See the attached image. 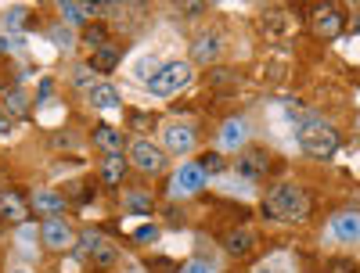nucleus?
I'll use <instances>...</instances> for the list:
<instances>
[{
	"instance_id": "nucleus-1",
	"label": "nucleus",
	"mask_w": 360,
	"mask_h": 273,
	"mask_svg": "<svg viewBox=\"0 0 360 273\" xmlns=\"http://www.w3.org/2000/svg\"><path fill=\"white\" fill-rule=\"evenodd\" d=\"M263 216L266 220H281V223H303L310 216V198H307V191L299 184H274L266 191Z\"/></svg>"
},
{
	"instance_id": "nucleus-2",
	"label": "nucleus",
	"mask_w": 360,
	"mask_h": 273,
	"mask_svg": "<svg viewBox=\"0 0 360 273\" xmlns=\"http://www.w3.org/2000/svg\"><path fill=\"white\" fill-rule=\"evenodd\" d=\"M295 137H299V147H303L310 159H332L339 151V133L328 123H321V119H307V123H299Z\"/></svg>"
},
{
	"instance_id": "nucleus-3",
	"label": "nucleus",
	"mask_w": 360,
	"mask_h": 273,
	"mask_svg": "<svg viewBox=\"0 0 360 273\" xmlns=\"http://www.w3.org/2000/svg\"><path fill=\"white\" fill-rule=\"evenodd\" d=\"M188 83H191V65H188V62H169V65H162V69L152 76L148 90H152L155 98H173V94H180Z\"/></svg>"
},
{
	"instance_id": "nucleus-4",
	"label": "nucleus",
	"mask_w": 360,
	"mask_h": 273,
	"mask_svg": "<svg viewBox=\"0 0 360 273\" xmlns=\"http://www.w3.org/2000/svg\"><path fill=\"white\" fill-rule=\"evenodd\" d=\"M266 169H270V151L266 147H245L234 162L238 180H245V184H259V180L266 176Z\"/></svg>"
},
{
	"instance_id": "nucleus-5",
	"label": "nucleus",
	"mask_w": 360,
	"mask_h": 273,
	"mask_svg": "<svg viewBox=\"0 0 360 273\" xmlns=\"http://www.w3.org/2000/svg\"><path fill=\"white\" fill-rule=\"evenodd\" d=\"M79 252L94 262L98 269H108V266H115L119 262V252L108 245V241L98 234V230H86L83 237H79Z\"/></svg>"
},
{
	"instance_id": "nucleus-6",
	"label": "nucleus",
	"mask_w": 360,
	"mask_h": 273,
	"mask_svg": "<svg viewBox=\"0 0 360 273\" xmlns=\"http://www.w3.org/2000/svg\"><path fill=\"white\" fill-rule=\"evenodd\" d=\"M130 162H134L141 173H162L166 151H159V144H152L148 137H137V140L130 144Z\"/></svg>"
},
{
	"instance_id": "nucleus-7",
	"label": "nucleus",
	"mask_w": 360,
	"mask_h": 273,
	"mask_svg": "<svg viewBox=\"0 0 360 273\" xmlns=\"http://www.w3.org/2000/svg\"><path fill=\"white\" fill-rule=\"evenodd\" d=\"M202 187H205V173H202V166L188 162V166H180V169L173 173L169 194H173V198H188V194H198Z\"/></svg>"
},
{
	"instance_id": "nucleus-8",
	"label": "nucleus",
	"mask_w": 360,
	"mask_h": 273,
	"mask_svg": "<svg viewBox=\"0 0 360 273\" xmlns=\"http://www.w3.org/2000/svg\"><path fill=\"white\" fill-rule=\"evenodd\" d=\"M40 241L51 248V252H65V248H72L76 245V230L58 216V220H47L44 227H40Z\"/></svg>"
},
{
	"instance_id": "nucleus-9",
	"label": "nucleus",
	"mask_w": 360,
	"mask_h": 273,
	"mask_svg": "<svg viewBox=\"0 0 360 273\" xmlns=\"http://www.w3.org/2000/svg\"><path fill=\"white\" fill-rule=\"evenodd\" d=\"M25 216H29V201L22 198V191H0V220L25 223Z\"/></svg>"
},
{
	"instance_id": "nucleus-10",
	"label": "nucleus",
	"mask_w": 360,
	"mask_h": 273,
	"mask_svg": "<svg viewBox=\"0 0 360 273\" xmlns=\"http://www.w3.org/2000/svg\"><path fill=\"white\" fill-rule=\"evenodd\" d=\"M29 208H37L40 216H47V220H58L65 212V198L54 194V191H37L33 198H29Z\"/></svg>"
},
{
	"instance_id": "nucleus-11",
	"label": "nucleus",
	"mask_w": 360,
	"mask_h": 273,
	"mask_svg": "<svg viewBox=\"0 0 360 273\" xmlns=\"http://www.w3.org/2000/svg\"><path fill=\"white\" fill-rule=\"evenodd\" d=\"M123 176H127L123 151H112V155L101 159V184H105V187H119V184H123Z\"/></svg>"
},
{
	"instance_id": "nucleus-12",
	"label": "nucleus",
	"mask_w": 360,
	"mask_h": 273,
	"mask_svg": "<svg viewBox=\"0 0 360 273\" xmlns=\"http://www.w3.org/2000/svg\"><path fill=\"white\" fill-rule=\"evenodd\" d=\"M220 58V36L217 33H202L191 47V62L195 65H209V62H217Z\"/></svg>"
},
{
	"instance_id": "nucleus-13",
	"label": "nucleus",
	"mask_w": 360,
	"mask_h": 273,
	"mask_svg": "<svg viewBox=\"0 0 360 273\" xmlns=\"http://www.w3.org/2000/svg\"><path fill=\"white\" fill-rule=\"evenodd\" d=\"M245 137H249V123H245V119H227V123H224V130H220V144L227 147V151H234V147H242L245 144Z\"/></svg>"
},
{
	"instance_id": "nucleus-14",
	"label": "nucleus",
	"mask_w": 360,
	"mask_h": 273,
	"mask_svg": "<svg viewBox=\"0 0 360 273\" xmlns=\"http://www.w3.org/2000/svg\"><path fill=\"white\" fill-rule=\"evenodd\" d=\"M314 33H317V36H324V40L339 36V33H342V15H339L335 8L317 11V18H314Z\"/></svg>"
},
{
	"instance_id": "nucleus-15",
	"label": "nucleus",
	"mask_w": 360,
	"mask_h": 273,
	"mask_svg": "<svg viewBox=\"0 0 360 273\" xmlns=\"http://www.w3.org/2000/svg\"><path fill=\"white\" fill-rule=\"evenodd\" d=\"M195 147V130L184 123L166 126V151H191Z\"/></svg>"
},
{
	"instance_id": "nucleus-16",
	"label": "nucleus",
	"mask_w": 360,
	"mask_h": 273,
	"mask_svg": "<svg viewBox=\"0 0 360 273\" xmlns=\"http://www.w3.org/2000/svg\"><path fill=\"white\" fill-rule=\"evenodd\" d=\"M252 245H256V237H252V230H231L227 237H224V248H227V255H234V259H242V255H249L252 252Z\"/></svg>"
},
{
	"instance_id": "nucleus-17",
	"label": "nucleus",
	"mask_w": 360,
	"mask_h": 273,
	"mask_svg": "<svg viewBox=\"0 0 360 273\" xmlns=\"http://www.w3.org/2000/svg\"><path fill=\"white\" fill-rule=\"evenodd\" d=\"M332 234L339 241H360V216L356 212H342V216L332 220Z\"/></svg>"
},
{
	"instance_id": "nucleus-18",
	"label": "nucleus",
	"mask_w": 360,
	"mask_h": 273,
	"mask_svg": "<svg viewBox=\"0 0 360 273\" xmlns=\"http://www.w3.org/2000/svg\"><path fill=\"white\" fill-rule=\"evenodd\" d=\"M90 105L108 112V108H119V90L108 86V83H98V86H90Z\"/></svg>"
},
{
	"instance_id": "nucleus-19",
	"label": "nucleus",
	"mask_w": 360,
	"mask_h": 273,
	"mask_svg": "<svg viewBox=\"0 0 360 273\" xmlns=\"http://www.w3.org/2000/svg\"><path fill=\"white\" fill-rule=\"evenodd\" d=\"M119 62H123V54H119L115 47H101V51H94L90 69H94V72H112V69H119Z\"/></svg>"
},
{
	"instance_id": "nucleus-20",
	"label": "nucleus",
	"mask_w": 360,
	"mask_h": 273,
	"mask_svg": "<svg viewBox=\"0 0 360 273\" xmlns=\"http://www.w3.org/2000/svg\"><path fill=\"white\" fill-rule=\"evenodd\" d=\"M94 144L105 151V155H112V151L123 147V133L112 130V126H98V130H94Z\"/></svg>"
},
{
	"instance_id": "nucleus-21",
	"label": "nucleus",
	"mask_w": 360,
	"mask_h": 273,
	"mask_svg": "<svg viewBox=\"0 0 360 273\" xmlns=\"http://www.w3.org/2000/svg\"><path fill=\"white\" fill-rule=\"evenodd\" d=\"M90 51H101V47H108V29L101 25V22H94V25H86L83 29V36H79Z\"/></svg>"
},
{
	"instance_id": "nucleus-22",
	"label": "nucleus",
	"mask_w": 360,
	"mask_h": 273,
	"mask_svg": "<svg viewBox=\"0 0 360 273\" xmlns=\"http://www.w3.org/2000/svg\"><path fill=\"white\" fill-rule=\"evenodd\" d=\"M127 208L137 212V216H148V212L155 208V201H152V194H144V191H130L127 194Z\"/></svg>"
},
{
	"instance_id": "nucleus-23",
	"label": "nucleus",
	"mask_w": 360,
	"mask_h": 273,
	"mask_svg": "<svg viewBox=\"0 0 360 273\" xmlns=\"http://www.w3.org/2000/svg\"><path fill=\"white\" fill-rule=\"evenodd\" d=\"M62 18H65V22H83V18H86V8L76 4V0H65V4H62Z\"/></svg>"
},
{
	"instance_id": "nucleus-24",
	"label": "nucleus",
	"mask_w": 360,
	"mask_h": 273,
	"mask_svg": "<svg viewBox=\"0 0 360 273\" xmlns=\"http://www.w3.org/2000/svg\"><path fill=\"white\" fill-rule=\"evenodd\" d=\"M328 273H356V262L346 259V255H335L332 262H328Z\"/></svg>"
},
{
	"instance_id": "nucleus-25",
	"label": "nucleus",
	"mask_w": 360,
	"mask_h": 273,
	"mask_svg": "<svg viewBox=\"0 0 360 273\" xmlns=\"http://www.w3.org/2000/svg\"><path fill=\"white\" fill-rule=\"evenodd\" d=\"M4 108H8V112H25V108H29L22 90H8V105H4Z\"/></svg>"
},
{
	"instance_id": "nucleus-26",
	"label": "nucleus",
	"mask_w": 360,
	"mask_h": 273,
	"mask_svg": "<svg viewBox=\"0 0 360 273\" xmlns=\"http://www.w3.org/2000/svg\"><path fill=\"white\" fill-rule=\"evenodd\" d=\"M198 166H202V173H220L224 169V155H217V151H213V155H205Z\"/></svg>"
},
{
	"instance_id": "nucleus-27",
	"label": "nucleus",
	"mask_w": 360,
	"mask_h": 273,
	"mask_svg": "<svg viewBox=\"0 0 360 273\" xmlns=\"http://www.w3.org/2000/svg\"><path fill=\"white\" fill-rule=\"evenodd\" d=\"M51 36H54V44H58V47H72V44H76V40H72V29H62V25H58Z\"/></svg>"
},
{
	"instance_id": "nucleus-28",
	"label": "nucleus",
	"mask_w": 360,
	"mask_h": 273,
	"mask_svg": "<svg viewBox=\"0 0 360 273\" xmlns=\"http://www.w3.org/2000/svg\"><path fill=\"white\" fill-rule=\"evenodd\" d=\"M184 273H217V269L209 266L205 259H191V262H184Z\"/></svg>"
},
{
	"instance_id": "nucleus-29",
	"label": "nucleus",
	"mask_w": 360,
	"mask_h": 273,
	"mask_svg": "<svg viewBox=\"0 0 360 273\" xmlns=\"http://www.w3.org/2000/svg\"><path fill=\"white\" fill-rule=\"evenodd\" d=\"M155 237H159V227H137V234H134V241H141V245H148Z\"/></svg>"
},
{
	"instance_id": "nucleus-30",
	"label": "nucleus",
	"mask_w": 360,
	"mask_h": 273,
	"mask_svg": "<svg viewBox=\"0 0 360 273\" xmlns=\"http://www.w3.org/2000/svg\"><path fill=\"white\" fill-rule=\"evenodd\" d=\"M8 133H11V112L0 105V137H8Z\"/></svg>"
},
{
	"instance_id": "nucleus-31",
	"label": "nucleus",
	"mask_w": 360,
	"mask_h": 273,
	"mask_svg": "<svg viewBox=\"0 0 360 273\" xmlns=\"http://www.w3.org/2000/svg\"><path fill=\"white\" fill-rule=\"evenodd\" d=\"M51 90H54V83H51V79H44V83H40V98H51Z\"/></svg>"
},
{
	"instance_id": "nucleus-32",
	"label": "nucleus",
	"mask_w": 360,
	"mask_h": 273,
	"mask_svg": "<svg viewBox=\"0 0 360 273\" xmlns=\"http://www.w3.org/2000/svg\"><path fill=\"white\" fill-rule=\"evenodd\" d=\"M202 8H205V4H198V0H195V4H184V11H188V15H198Z\"/></svg>"
},
{
	"instance_id": "nucleus-33",
	"label": "nucleus",
	"mask_w": 360,
	"mask_h": 273,
	"mask_svg": "<svg viewBox=\"0 0 360 273\" xmlns=\"http://www.w3.org/2000/svg\"><path fill=\"white\" fill-rule=\"evenodd\" d=\"M8 47H11V44H8V40H4V36H0V54H4V51H8Z\"/></svg>"
},
{
	"instance_id": "nucleus-34",
	"label": "nucleus",
	"mask_w": 360,
	"mask_h": 273,
	"mask_svg": "<svg viewBox=\"0 0 360 273\" xmlns=\"http://www.w3.org/2000/svg\"><path fill=\"white\" fill-rule=\"evenodd\" d=\"M256 273H274V269H266V266H259V269H256Z\"/></svg>"
},
{
	"instance_id": "nucleus-35",
	"label": "nucleus",
	"mask_w": 360,
	"mask_h": 273,
	"mask_svg": "<svg viewBox=\"0 0 360 273\" xmlns=\"http://www.w3.org/2000/svg\"><path fill=\"white\" fill-rule=\"evenodd\" d=\"M15 273H25V269H15Z\"/></svg>"
}]
</instances>
